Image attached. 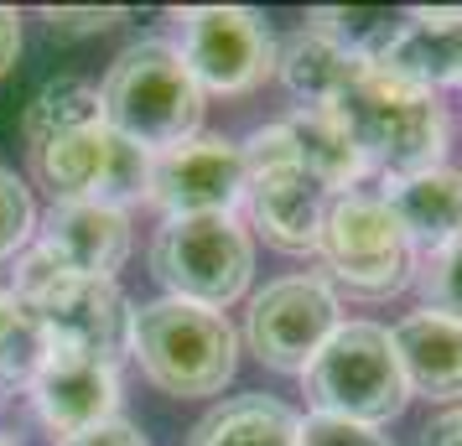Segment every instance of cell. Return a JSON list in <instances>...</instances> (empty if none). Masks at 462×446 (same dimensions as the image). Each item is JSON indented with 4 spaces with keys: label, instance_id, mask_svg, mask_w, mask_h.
<instances>
[{
    "label": "cell",
    "instance_id": "obj_24",
    "mask_svg": "<svg viewBox=\"0 0 462 446\" xmlns=\"http://www.w3.org/2000/svg\"><path fill=\"white\" fill-rule=\"evenodd\" d=\"M416 286H420V296H426V312L462 322V229L420 259Z\"/></svg>",
    "mask_w": 462,
    "mask_h": 446
},
{
    "label": "cell",
    "instance_id": "obj_14",
    "mask_svg": "<svg viewBox=\"0 0 462 446\" xmlns=\"http://www.w3.org/2000/svg\"><path fill=\"white\" fill-rule=\"evenodd\" d=\"M374 68L426 94L462 84V5L457 11H411L405 22H395Z\"/></svg>",
    "mask_w": 462,
    "mask_h": 446
},
{
    "label": "cell",
    "instance_id": "obj_4",
    "mask_svg": "<svg viewBox=\"0 0 462 446\" xmlns=\"http://www.w3.org/2000/svg\"><path fill=\"white\" fill-rule=\"evenodd\" d=\"M11 291L26 296L42 312L47 332H52L58 348L88 353V359L109 363V369L120 363V353H130V322H135V312H130V301L120 296V286L68 270L47 244H37V250L22 255Z\"/></svg>",
    "mask_w": 462,
    "mask_h": 446
},
{
    "label": "cell",
    "instance_id": "obj_16",
    "mask_svg": "<svg viewBox=\"0 0 462 446\" xmlns=\"http://www.w3.org/2000/svg\"><path fill=\"white\" fill-rule=\"evenodd\" d=\"M405 369V384L431 400H462V322L416 312L390 332Z\"/></svg>",
    "mask_w": 462,
    "mask_h": 446
},
{
    "label": "cell",
    "instance_id": "obj_30",
    "mask_svg": "<svg viewBox=\"0 0 462 446\" xmlns=\"http://www.w3.org/2000/svg\"><path fill=\"white\" fill-rule=\"evenodd\" d=\"M420 446H462V405L426 425V431H420Z\"/></svg>",
    "mask_w": 462,
    "mask_h": 446
},
{
    "label": "cell",
    "instance_id": "obj_21",
    "mask_svg": "<svg viewBox=\"0 0 462 446\" xmlns=\"http://www.w3.org/2000/svg\"><path fill=\"white\" fill-rule=\"evenodd\" d=\"M94 125H105V99L84 78H47L22 114V135L32 150L52 146L63 135H79V130H94Z\"/></svg>",
    "mask_w": 462,
    "mask_h": 446
},
{
    "label": "cell",
    "instance_id": "obj_8",
    "mask_svg": "<svg viewBox=\"0 0 462 446\" xmlns=\"http://www.w3.org/2000/svg\"><path fill=\"white\" fill-rule=\"evenodd\" d=\"M239 156H245V208H250V223L271 239L275 250L312 255L333 192H322L301 171L291 130L286 125L254 130L250 141L239 146Z\"/></svg>",
    "mask_w": 462,
    "mask_h": 446
},
{
    "label": "cell",
    "instance_id": "obj_22",
    "mask_svg": "<svg viewBox=\"0 0 462 446\" xmlns=\"http://www.w3.org/2000/svg\"><path fill=\"white\" fill-rule=\"evenodd\" d=\"M52 359V332L42 312L16 291H0V389H32Z\"/></svg>",
    "mask_w": 462,
    "mask_h": 446
},
{
    "label": "cell",
    "instance_id": "obj_5",
    "mask_svg": "<svg viewBox=\"0 0 462 446\" xmlns=\"http://www.w3.org/2000/svg\"><path fill=\"white\" fill-rule=\"evenodd\" d=\"M322 270L348 296H395L416 276V244L405 239L395 213L374 192H337L328 197L322 234H317Z\"/></svg>",
    "mask_w": 462,
    "mask_h": 446
},
{
    "label": "cell",
    "instance_id": "obj_29",
    "mask_svg": "<svg viewBox=\"0 0 462 446\" xmlns=\"http://www.w3.org/2000/svg\"><path fill=\"white\" fill-rule=\"evenodd\" d=\"M16 52H22V16H16L11 5H0V78L11 73Z\"/></svg>",
    "mask_w": 462,
    "mask_h": 446
},
{
    "label": "cell",
    "instance_id": "obj_18",
    "mask_svg": "<svg viewBox=\"0 0 462 446\" xmlns=\"http://www.w3.org/2000/svg\"><path fill=\"white\" fill-rule=\"evenodd\" d=\"M364 68H369L364 58L343 52L328 37H317L312 26H301L296 37H286V47L275 52V73H281V84L291 88V99H301V109H328Z\"/></svg>",
    "mask_w": 462,
    "mask_h": 446
},
{
    "label": "cell",
    "instance_id": "obj_17",
    "mask_svg": "<svg viewBox=\"0 0 462 446\" xmlns=\"http://www.w3.org/2000/svg\"><path fill=\"white\" fill-rule=\"evenodd\" d=\"M384 203L395 213V223L405 229V239L431 255L437 244H447L462 229V171L431 167V171H420V177L390 182Z\"/></svg>",
    "mask_w": 462,
    "mask_h": 446
},
{
    "label": "cell",
    "instance_id": "obj_10",
    "mask_svg": "<svg viewBox=\"0 0 462 446\" xmlns=\"http://www.w3.org/2000/svg\"><path fill=\"white\" fill-rule=\"evenodd\" d=\"M337 327V296L328 280L317 276H291L265 286L250 301V317H245V342L260 363H271L281 374H307L312 359L328 348Z\"/></svg>",
    "mask_w": 462,
    "mask_h": 446
},
{
    "label": "cell",
    "instance_id": "obj_31",
    "mask_svg": "<svg viewBox=\"0 0 462 446\" xmlns=\"http://www.w3.org/2000/svg\"><path fill=\"white\" fill-rule=\"evenodd\" d=\"M0 446H11V441H5V436H0Z\"/></svg>",
    "mask_w": 462,
    "mask_h": 446
},
{
    "label": "cell",
    "instance_id": "obj_15",
    "mask_svg": "<svg viewBox=\"0 0 462 446\" xmlns=\"http://www.w3.org/2000/svg\"><path fill=\"white\" fill-rule=\"evenodd\" d=\"M42 244L68 270L88 280H115L130 255V218L125 208L105 203H52V213L42 218Z\"/></svg>",
    "mask_w": 462,
    "mask_h": 446
},
{
    "label": "cell",
    "instance_id": "obj_11",
    "mask_svg": "<svg viewBox=\"0 0 462 446\" xmlns=\"http://www.w3.org/2000/svg\"><path fill=\"white\" fill-rule=\"evenodd\" d=\"M182 58L203 88L250 94L275 68V37L245 5H203L182 11Z\"/></svg>",
    "mask_w": 462,
    "mask_h": 446
},
{
    "label": "cell",
    "instance_id": "obj_19",
    "mask_svg": "<svg viewBox=\"0 0 462 446\" xmlns=\"http://www.w3.org/2000/svg\"><path fill=\"white\" fill-rule=\"evenodd\" d=\"M291 130V146H296V161L301 171L312 177L322 192H354V182L369 171L364 150L354 146V135L337 125L328 109H296L291 120H281Z\"/></svg>",
    "mask_w": 462,
    "mask_h": 446
},
{
    "label": "cell",
    "instance_id": "obj_26",
    "mask_svg": "<svg viewBox=\"0 0 462 446\" xmlns=\"http://www.w3.org/2000/svg\"><path fill=\"white\" fill-rule=\"evenodd\" d=\"M296 446H390V436H379V425H358L317 410L296 425Z\"/></svg>",
    "mask_w": 462,
    "mask_h": 446
},
{
    "label": "cell",
    "instance_id": "obj_6",
    "mask_svg": "<svg viewBox=\"0 0 462 446\" xmlns=\"http://www.w3.org/2000/svg\"><path fill=\"white\" fill-rule=\"evenodd\" d=\"M301 379H307V395H312L322 415H343V421H358V425L395 421L405 400H411L395 338L374 322L337 327Z\"/></svg>",
    "mask_w": 462,
    "mask_h": 446
},
{
    "label": "cell",
    "instance_id": "obj_27",
    "mask_svg": "<svg viewBox=\"0 0 462 446\" xmlns=\"http://www.w3.org/2000/svg\"><path fill=\"white\" fill-rule=\"evenodd\" d=\"M120 22V11L105 5V11H47V26L58 32V37H94V32H109V26Z\"/></svg>",
    "mask_w": 462,
    "mask_h": 446
},
{
    "label": "cell",
    "instance_id": "obj_7",
    "mask_svg": "<svg viewBox=\"0 0 462 446\" xmlns=\"http://www.w3.org/2000/svg\"><path fill=\"white\" fill-rule=\"evenodd\" d=\"M151 270L177 301H198L218 312L245 296L254 270V244L229 213L167 218L151 239Z\"/></svg>",
    "mask_w": 462,
    "mask_h": 446
},
{
    "label": "cell",
    "instance_id": "obj_23",
    "mask_svg": "<svg viewBox=\"0 0 462 446\" xmlns=\"http://www.w3.org/2000/svg\"><path fill=\"white\" fill-rule=\"evenodd\" d=\"M317 37H328L337 42L343 52H354L364 63H374L384 42H390V32H395V16L390 11H364V5H333V11H312V22H307Z\"/></svg>",
    "mask_w": 462,
    "mask_h": 446
},
{
    "label": "cell",
    "instance_id": "obj_28",
    "mask_svg": "<svg viewBox=\"0 0 462 446\" xmlns=\"http://www.w3.org/2000/svg\"><path fill=\"white\" fill-rule=\"evenodd\" d=\"M63 446H146V436L130 421H105V425H94V431H84V436H73Z\"/></svg>",
    "mask_w": 462,
    "mask_h": 446
},
{
    "label": "cell",
    "instance_id": "obj_2",
    "mask_svg": "<svg viewBox=\"0 0 462 446\" xmlns=\"http://www.w3.org/2000/svg\"><path fill=\"white\" fill-rule=\"evenodd\" d=\"M99 99H105V125L151 156L192 141L203 125V84L192 78L182 47L156 37L115 58Z\"/></svg>",
    "mask_w": 462,
    "mask_h": 446
},
{
    "label": "cell",
    "instance_id": "obj_20",
    "mask_svg": "<svg viewBox=\"0 0 462 446\" xmlns=\"http://www.w3.org/2000/svg\"><path fill=\"white\" fill-rule=\"evenodd\" d=\"M296 415L271 395H239L213 405L192 425L188 446H296Z\"/></svg>",
    "mask_w": 462,
    "mask_h": 446
},
{
    "label": "cell",
    "instance_id": "obj_25",
    "mask_svg": "<svg viewBox=\"0 0 462 446\" xmlns=\"http://www.w3.org/2000/svg\"><path fill=\"white\" fill-rule=\"evenodd\" d=\"M32 223H37V208H32V192L16 171L0 167V259L16 255L32 234Z\"/></svg>",
    "mask_w": 462,
    "mask_h": 446
},
{
    "label": "cell",
    "instance_id": "obj_13",
    "mask_svg": "<svg viewBox=\"0 0 462 446\" xmlns=\"http://www.w3.org/2000/svg\"><path fill=\"white\" fill-rule=\"evenodd\" d=\"M32 400H37V415L47 421V431L73 441V436H84L94 425L115 421L120 379H115L109 363L52 342V359L42 363V374L32 384Z\"/></svg>",
    "mask_w": 462,
    "mask_h": 446
},
{
    "label": "cell",
    "instance_id": "obj_9",
    "mask_svg": "<svg viewBox=\"0 0 462 446\" xmlns=\"http://www.w3.org/2000/svg\"><path fill=\"white\" fill-rule=\"evenodd\" d=\"M37 177H42L58 203H105V208H125L151 187V150L130 146L125 135L109 125L63 135L52 146L32 150Z\"/></svg>",
    "mask_w": 462,
    "mask_h": 446
},
{
    "label": "cell",
    "instance_id": "obj_12",
    "mask_svg": "<svg viewBox=\"0 0 462 446\" xmlns=\"http://www.w3.org/2000/svg\"><path fill=\"white\" fill-rule=\"evenodd\" d=\"M146 197L167 218L229 213L245 197V156L234 141H182V146L151 156Z\"/></svg>",
    "mask_w": 462,
    "mask_h": 446
},
{
    "label": "cell",
    "instance_id": "obj_3",
    "mask_svg": "<svg viewBox=\"0 0 462 446\" xmlns=\"http://www.w3.org/2000/svg\"><path fill=\"white\" fill-rule=\"evenodd\" d=\"M130 353L141 359L146 379L167 395L198 400L218 395L234 374V327L224 312L198 306V301H151L130 322Z\"/></svg>",
    "mask_w": 462,
    "mask_h": 446
},
{
    "label": "cell",
    "instance_id": "obj_1",
    "mask_svg": "<svg viewBox=\"0 0 462 446\" xmlns=\"http://www.w3.org/2000/svg\"><path fill=\"white\" fill-rule=\"evenodd\" d=\"M328 114L354 135L364 161L384 171V182H405V177L441 167L447 109L437 105V94L400 84L390 73H379L374 63L328 105Z\"/></svg>",
    "mask_w": 462,
    "mask_h": 446
}]
</instances>
